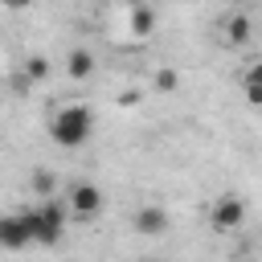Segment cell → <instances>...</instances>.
Masks as SVG:
<instances>
[{
	"instance_id": "cell-3",
	"label": "cell",
	"mask_w": 262,
	"mask_h": 262,
	"mask_svg": "<svg viewBox=\"0 0 262 262\" xmlns=\"http://www.w3.org/2000/svg\"><path fill=\"white\" fill-rule=\"evenodd\" d=\"M242 221H246V201H242V196H233V192L217 196V205H213V213H209L213 233H229V229H237Z\"/></svg>"
},
{
	"instance_id": "cell-1",
	"label": "cell",
	"mask_w": 262,
	"mask_h": 262,
	"mask_svg": "<svg viewBox=\"0 0 262 262\" xmlns=\"http://www.w3.org/2000/svg\"><path fill=\"white\" fill-rule=\"evenodd\" d=\"M90 131H94V115H90L86 106H78V102L66 106V111H57L53 123H49V135H53V143H61V147H78V143H86Z\"/></svg>"
},
{
	"instance_id": "cell-12",
	"label": "cell",
	"mask_w": 262,
	"mask_h": 262,
	"mask_svg": "<svg viewBox=\"0 0 262 262\" xmlns=\"http://www.w3.org/2000/svg\"><path fill=\"white\" fill-rule=\"evenodd\" d=\"M246 102H254V106H262V86H254V82H246Z\"/></svg>"
},
{
	"instance_id": "cell-15",
	"label": "cell",
	"mask_w": 262,
	"mask_h": 262,
	"mask_svg": "<svg viewBox=\"0 0 262 262\" xmlns=\"http://www.w3.org/2000/svg\"><path fill=\"white\" fill-rule=\"evenodd\" d=\"M139 262H160V258H139Z\"/></svg>"
},
{
	"instance_id": "cell-9",
	"label": "cell",
	"mask_w": 262,
	"mask_h": 262,
	"mask_svg": "<svg viewBox=\"0 0 262 262\" xmlns=\"http://www.w3.org/2000/svg\"><path fill=\"white\" fill-rule=\"evenodd\" d=\"M225 37H229L233 45H246V41H250V20H246V16H229V20H225Z\"/></svg>"
},
{
	"instance_id": "cell-13",
	"label": "cell",
	"mask_w": 262,
	"mask_h": 262,
	"mask_svg": "<svg viewBox=\"0 0 262 262\" xmlns=\"http://www.w3.org/2000/svg\"><path fill=\"white\" fill-rule=\"evenodd\" d=\"M246 82H254V86H262V61H254V70L246 74Z\"/></svg>"
},
{
	"instance_id": "cell-14",
	"label": "cell",
	"mask_w": 262,
	"mask_h": 262,
	"mask_svg": "<svg viewBox=\"0 0 262 262\" xmlns=\"http://www.w3.org/2000/svg\"><path fill=\"white\" fill-rule=\"evenodd\" d=\"M8 8H29V4H37V0H4Z\"/></svg>"
},
{
	"instance_id": "cell-6",
	"label": "cell",
	"mask_w": 262,
	"mask_h": 262,
	"mask_svg": "<svg viewBox=\"0 0 262 262\" xmlns=\"http://www.w3.org/2000/svg\"><path fill=\"white\" fill-rule=\"evenodd\" d=\"M131 225H135V233H143V237H160V233L168 229V209H164V205H143Z\"/></svg>"
},
{
	"instance_id": "cell-8",
	"label": "cell",
	"mask_w": 262,
	"mask_h": 262,
	"mask_svg": "<svg viewBox=\"0 0 262 262\" xmlns=\"http://www.w3.org/2000/svg\"><path fill=\"white\" fill-rule=\"evenodd\" d=\"M151 29H156V12L143 8V4H135L131 8V33L135 37H151Z\"/></svg>"
},
{
	"instance_id": "cell-4",
	"label": "cell",
	"mask_w": 262,
	"mask_h": 262,
	"mask_svg": "<svg viewBox=\"0 0 262 262\" xmlns=\"http://www.w3.org/2000/svg\"><path fill=\"white\" fill-rule=\"evenodd\" d=\"M66 209L78 213V217H94V213L102 209V188H98V184H74V188L66 192Z\"/></svg>"
},
{
	"instance_id": "cell-2",
	"label": "cell",
	"mask_w": 262,
	"mask_h": 262,
	"mask_svg": "<svg viewBox=\"0 0 262 262\" xmlns=\"http://www.w3.org/2000/svg\"><path fill=\"white\" fill-rule=\"evenodd\" d=\"M25 217H29L33 242H41V246H57V242H61V233H66V205L41 201V205L25 209Z\"/></svg>"
},
{
	"instance_id": "cell-7",
	"label": "cell",
	"mask_w": 262,
	"mask_h": 262,
	"mask_svg": "<svg viewBox=\"0 0 262 262\" xmlns=\"http://www.w3.org/2000/svg\"><path fill=\"white\" fill-rule=\"evenodd\" d=\"M66 74L78 78V82L90 78V74H94V53H90V49H74V53L66 57Z\"/></svg>"
},
{
	"instance_id": "cell-11",
	"label": "cell",
	"mask_w": 262,
	"mask_h": 262,
	"mask_svg": "<svg viewBox=\"0 0 262 262\" xmlns=\"http://www.w3.org/2000/svg\"><path fill=\"white\" fill-rule=\"evenodd\" d=\"M25 74H29V78H45V74H49V61H45V57H29V61H25Z\"/></svg>"
},
{
	"instance_id": "cell-10",
	"label": "cell",
	"mask_w": 262,
	"mask_h": 262,
	"mask_svg": "<svg viewBox=\"0 0 262 262\" xmlns=\"http://www.w3.org/2000/svg\"><path fill=\"white\" fill-rule=\"evenodd\" d=\"M176 86H180L176 70H168V66H164V70H156V90H176Z\"/></svg>"
},
{
	"instance_id": "cell-5",
	"label": "cell",
	"mask_w": 262,
	"mask_h": 262,
	"mask_svg": "<svg viewBox=\"0 0 262 262\" xmlns=\"http://www.w3.org/2000/svg\"><path fill=\"white\" fill-rule=\"evenodd\" d=\"M29 242H33V229H29V217L25 213L0 217V250H20Z\"/></svg>"
}]
</instances>
